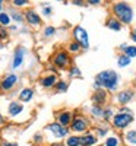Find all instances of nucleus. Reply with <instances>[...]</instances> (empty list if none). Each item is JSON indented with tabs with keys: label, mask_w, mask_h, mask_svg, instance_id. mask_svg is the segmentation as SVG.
<instances>
[{
	"label": "nucleus",
	"mask_w": 136,
	"mask_h": 146,
	"mask_svg": "<svg viewBox=\"0 0 136 146\" xmlns=\"http://www.w3.org/2000/svg\"><path fill=\"white\" fill-rule=\"evenodd\" d=\"M19 82V78L15 75V73H10V75H7V76H5L3 78V80L0 82V89L2 91H12L15 88V85Z\"/></svg>",
	"instance_id": "obj_9"
},
{
	"label": "nucleus",
	"mask_w": 136,
	"mask_h": 146,
	"mask_svg": "<svg viewBox=\"0 0 136 146\" xmlns=\"http://www.w3.org/2000/svg\"><path fill=\"white\" fill-rule=\"evenodd\" d=\"M53 63H54V66L59 67V69H66V67H69V66H70V56H69V53L65 51V50L57 51V53L54 54V57H53Z\"/></svg>",
	"instance_id": "obj_6"
},
{
	"label": "nucleus",
	"mask_w": 136,
	"mask_h": 146,
	"mask_svg": "<svg viewBox=\"0 0 136 146\" xmlns=\"http://www.w3.org/2000/svg\"><path fill=\"white\" fill-rule=\"evenodd\" d=\"M113 117H114V111H113V108H111V107L104 108V117H103V120L108 121V120H113Z\"/></svg>",
	"instance_id": "obj_28"
},
{
	"label": "nucleus",
	"mask_w": 136,
	"mask_h": 146,
	"mask_svg": "<svg viewBox=\"0 0 136 146\" xmlns=\"http://www.w3.org/2000/svg\"><path fill=\"white\" fill-rule=\"evenodd\" d=\"M107 131H108L107 127H97V136L98 137H104L107 135Z\"/></svg>",
	"instance_id": "obj_33"
},
{
	"label": "nucleus",
	"mask_w": 136,
	"mask_h": 146,
	"mask_svg": "<svg viewBox=\"0 0 136 146\" xmlns=\"http://www.w3.org/2000/svg\"><path fill=\"white\" fill-rule=\"evenodd\" d=\"M130 62H132V58L130 57H127L126 54H119V57H117V64L120 66V67H127L129 64H130Z\"/></svg>",
	"instance_id": "obj_21"
},
{
	"label": "nucleus",
	"mask_w": 136,
	"mask_h": 146,
	"mask_svg": "<svg viewBox=\"0 0 136 146\" xmlns=\"http://www.w3.org/2000/svg\"><path fill=\"white\" fill-rule=\"evenodd\" d=\"M86 2H88L89 5H94V6H97V5H100L103 0H86Z\"/></svg>",
	"instance_id": "obj_37"
},
{
	"label": "nucleus",
	"mask_w": 136,
	"mask_h": 146,
	"mask_svg": "<svg viewBox=\"0 0 136 146\" xmlns=\"http://www.w3.org/2000/svg\"><path fill=\"white\" fill-rule=\"evenodd\" d=\"M9 15H10L12 19H13L15 22H18V23L23 22V19H25V15H22L21 12H18L15 9H9Z\"/></svg>",
	"instance_id": "obj_23"
},
{
	"label": "nucleus",
	"mask_w": 136,
	"mask_h": 146,
	"mask_svg": "<svg viewBox=\"0 0 136 146\" xmlns=\"http://www.w3.org/2000/svg\"><path fill=\"white\" fill-rule=\"evenodd\" d=\"M135 82H136V76H135Z\"/></svg>",
	"instance_id": "obj_47"
},
{
	"label": "nucleus",
	"mask_w": 136,
	"mask_h": 146,
	"mask_svg": "<svg viewBox=\"0 0 136 146\" xmlns=\"http://www.w3.org/2000/svg\"><path fill=\"white\" fill-rule=\"evenodd\" d=\"M57 82H59V79H57V76H56V73H53V75H48V76L41 78L40 85H41L43 88H45V89H50V88H54V86H56Z\"/></svg>",
	"instance_id": "obj_15"
},
{
	"label": "nucleus",
	"mask_w": 136,
	"mask_h": 146,
	"mask_svg": "<svg viewBox=\"0 0 136 146\" xmlns=\"http://www.w3.org/2000/svg\"><path fill=\"white\" fill-rule=\"evenodd\" d=\"M2 48H3V44H2V42H0V50H2Z\"/></svg>",
	"instance_id": "obj_45"
},
{
	"label": "nucleus",
	"mask_w": 136,
	"mask_h": 146,
	"mask_svg": "<svg viewBox=\"0 0 136 146\" xmlns=\"http://www.w3.org/2000/svg\"><path fill=\"white\" fill-rule=\"evenodd\" d=\"M66 146H81V136L72 135L66 139Z\"/></svg>",
	"instance_id": "obj_25"
},
{
	"label": "nucleus",
	"mask_w": 136,
	"mask_h": 146,
	"mask_svg": "<svg viewBox=\"0 0 136 146\" xmlns=\"http://www.w3.org/2000/svg\"><path fill=\"white\" fill-rule=\"evenodd\" d=\"M56 117H57V123H60L61 126H65V127H69L72 124V120H73V117H75V114L65 110V111L57 113Z\"/></svg>",
	"instance_id": "obj_10"
},
{
	"label": "nucleus",
	"mask_w": 136,
	"mask_h": 146,
	"mask_svg": "<svg viewBox=\"0 0 136 146\" xmlns=\"http://www.w3.org/2000/svg\"><path fill=\"white\" fill-rule=\"evenodd\" d=\"M44 140V137H43V135H40V133H37V135L34 136V143H41Z\"/></svg>",
	"instance_id": "obj_36"
},
{
	"label": "nucleus",
	"mask_w": 136,
	"mask_h": 146,
	"mask_svg": "<svg viewBox=\"0 0 136 146\" xmlns=\"http://www.w3.org/2000/svg\"><path fill=\"white\" fill-rule=\"evenodd\" d=\"M7 111H9V115H10V117H16V115H19V114L23 111V105H22L19 101H12V102L9 104Z\"/></svg>",
	"instance_id": "obj_16"
},
{
	"label": "nucleus",
	"mask_w": 136,
	"mask_h": 146,
	"mask_svg": "<svg viewBox=\"0 0 136 146\" xmlns=\"http://www.w3.org/2000/svg\"><path fill=\"white\" fill-rule=\"evenodd\" d=\"M133 123V114L127 107H121L113 117V126L117 130H125Z\"/></svg>",
	"instance_id": "obj_2"
},
{
	"label": "nucleus",
	"mask_w": 136,
	"mask_h": 146,
	"mask_svg": "<svg viewBox=\"0 0 136 146\" xmlns=\"http://www.w3.org/2000/svg\"><path fill=\"white\" fill-rule=\"evenodd\" d=\"M110 2H114V0H110Z\"/></svg>",
	"instance_id": "obj_48"
},
{
	"label": "nucleus",
	"mask_w": 136,
	"mask_h": 146,
	"mask_svg": "<svg viewBox=\"0 0 136 146\" xmlns=\"http://www.w3.org/2000/svg\"><path fill=\"white\" fill-rule=\"evenodd\" d=\"M69 73H70V76H73V78H81V76H82L79 67H76V66H72V67L69 69Z\"/></svg>",
	"instance_id": "obj_30"
},
{
	"label": "nucleus",
	"mask_w": 136,
	"mask_h": 146,
	"mask_svg": "<svg viewBox=\"0 0 136 146\" xmlns=\"http://www.w3.org/2000/svg\"><path fill=\"white\" fill-rule=\"evenodd\" d=\"M54 34H56V28L54 27H47L44 29V36L45 38H50V36H53Z\"/></svg>",
	"instance_id": "obj_31"
},
{
	"label": "nucleus",
	"mask_w": 136,
	"mask_h": 146,
	"mask_svg": "<svg viewBox=\"0 0 136 146\" xmlns=\"http://www.w3.org/2000/svg\"><path fill=\"white\" fill-rule=\"evenodd\" d=\"M45 131H48L54 139H61V137H66L69 135V127L61 126L60 123H51L45 127Z\"/></svg>",
	"instance_id": "obj_5"
},
{
	"label": "nucleus",
	"mask_w": 136,
	"mask_h": 146,
	"mask_svg": "<svg viewBox=\"0 0 136 146\" xmlns=\"http://www.w3.org/2000/svg\"><path fill=\"white\" fill-rule=\"evenodd\" d=\"M108 100V95H107V91L105 89H97L92 95V102L94 105H104Z\"/></svg>",
	"instance_id": "obj_12"
},
{
	"label": "nucleus",
	"mask_w": 136,
	"mask_h": 146,
	"mask_svg": "<svg viewBox=\"0 0 136 146\" xmlns=\"http://www.w3.org/2000/svg\"><path fill=\"white\" fill-rule=\"evenodd\" d=\"M34 96V89L31 88H23L21 92H19V101L21 102H29Z\"/></svg>",
	"instance_id": "obj_17"
},
{
	"label": "nucleus",
	"mask_w": 136,
	"mask_h": 146,
	"mask_svg": "<svg viewBox=\"0 0 136 146\" xmlns=\"http://www.w3.org/2000/svg\"><path fill=\"white\" fill-rule=\"evenodd\" d=\"M3 123H5V118H3L2 114H0V124H3Z\"/></svg>",
	"instance_id": "obj_43"
},
{
	"label": "nucleus",
	"mask_w": 136,
	"mask_h": 146,
	"mask_svg": "<svg viewBox=\"0 0 136 146\" xmlns=\"http://www.w3.org/2000/svg\"><path fill=\"white\" fill-rule=\"evenodd\" d=\"M2 146H18V143H15V142H2Z\"/></svg>",
	"instance_id": "obj_38"
},
{
	"label": "nucleus",
	"mask_w": 136,
	"mask_h": 146,
	"mask_svg": "<svg viewBox=\"0 0 136 146\" xmlns=\"http://www.w3.org/2000/svg\"><path fill=\"white\" fill-rule=\"evenodd\" d=\"M104 146H121V140L119 136L113 135V136H108L104 142Z\"/></svg>",
	"instance_id": "obj_19"
},
{
	"label": "nucleus",
	"mask_w": 136,
	"mask_h": 146,
	"mask_svg": "<svg viewBox=\"0 0 136 146\" xmlns=\"http://www.w3.org/2000/svg\"><path fill=\"white\" fill-rule=\"evenodd\" d=\"M73 36H75V40L82 45V48H89L88 32H86L82 27H76L75 29H73Z\"/></svg>",
	"instance_id": "obj_7"
},
{
	"label": "nucleus",
	"mask_w": 136,
	"mask_h": 146,
	"mask_svg": "<svg viewBox=\"0 0 136 146\" xmlns=\"http://www.w3.org/2000/svg\"><path fill=\"white\" fill-rule=\"evenodd\" d=\"M113 12L114 15L117 16V19L121 22V23H132V19H133V10L132 7L126 3V2H119L113 6Z\"/></svg>",
	"instance_id": "obj_3"
},
{
	"label": "nucleus",
	"mask_w": 136,
	"mask_h": 146,
	"mask_svg": "<svg viewBox=\"0 0 136 146\" xmlns=\"http://www.w3.org/2000/svg\"><path fill=\"white\" fill-rule=\"evenodd\" d=\"M98 142V136L91 131H86L81 136V146H94Z\"/></svg>",
	"instance_id": "obj_13"
},
{
	"label": "nucleus",
	"mask_w": 136,
	"mask_h": 146,
	"mask_svg": "<svg viewBox=\"0 0 136 146\" xmlns=\"http://www.w3.org/2000/svg\"><path fill=\"white\" fill-rule=\"evenodd\" d=\"M10 22H12V18L7 12H0V25L6 28L10 25Z\"/></svg>",
	"instance_id": "obj_24"
},
{
	"label": "nucleus",
	"mask_w": 136,
	"mask_h": 146,
	"mask_svg": "<svg viewBox=\"0 0 136 146\" xmlns=\"http://www.w3.org/2000/svg\"><path fill=\"white\" fill-rule=\"evenodd\" d=\"M13 6H16V7H21V6H27L28 3H29V0H13Z\"/></svg>",
	"instance_id": "obj_34"
},
{
	"label": "nucleus",
	"mask_w": 136,
	"mask_h": 146,
	"mask_svg": "<svg viewBox=\"0 0 136 146\" xmlns=\"http://www.w3.org/2000/svg\"><path fill=\"white\" fill-rule=\"evenodd\" d=\"M2 9H3V0H0V12H2Z\"/></svg>",
	"instance_id": "obj_44"
},
{
	"label": "nucleus",
	"mask_w": 136,
	"mask_h": 146,
	"mask_svg": "<svg viewBox=\"0 0 136 146\" xmlns=\"http://www.w3.org/2000/svg\"><path fill=\"white\" fill-rule=\"evenodd\" d=\"M25 54H27V50L25 47H18L15 53H13V58H12V69L13 70H18L22 64H23V60H25Z\"/></svg>",
	"instance_id": "obj_8"
},
{
	"label": "nucleus",
	"mask_w": 136,
	"mask_h": 146,
	"mask_svg": "<svg viewBox=\"0 0 136 146\" xmlns=\"http://www.w3.org/2000/svg\"><path fill=\"white\" fill-rule=\"evenodd\" d=\"M81 48H82V45H81L78 41H73V42L69 44V51H70V53H79Z\"/></svg>",
	"instance_id": "obj_29"
},
{
	"label": "nucleus",
	"mask_w": 136,
	"mask_h": 146,
	"mask_svg": "<svg viewBox=\"0 0 136 146\" xmlns=\"http://www.w3.org/2000/svg\"><path fill=\"white\" fill-rule=\"evenodd\" d=\"M91 114L95 117V118H103L104 117V108L101 105H92L91 107Z\"/></svg>",
	"instance_id": "obj_22"
},
{
	"label": "nucleus",
	"mask_w": 136,
	"mask_h": 146,
	"mask_svg": "<svg viewBox=\"0 0 136 146\" xmlns=\"http://www.w3.org/2000/svg\"><path fill=\"white\" fill-rule=\"evenodd\" d=\"M25 19H27V22L29 23V25H32V27H38L40 23H41L40 15L37 13L35 10H32V9H29V10L25 12Z\"/></svg>",
	"instance_id": "obj_14"
},
{
	"label": "nucleus",
	"mask_w": 136,
	"mask_h": 146,
	"mask_svg": "<svg viewBox=\"0 0 136 146\" xmlns=\"http://www.w3.org/2000/svg\"><path fill=\"white\" fill-rule=\"evenodd\" d=\"M57 2H63V0H57Z\"/></svg>",
	"instance_id": "obj_46"
},
{
	"label": "nucleus",
	"mask_w": 136,
	"mask_h": 146,
	"mask_svg": "<svg viewBox=\"0 0 136 146\" xmlns=\"http://www.w3.org/2000/svg\"><path fill=\"white\" fill-rule=\"evenodd\" d=\"M126 47H127V44H121V45L119 47V50H120L121 53H125V50H126Z\"/></svg>",
	"instance_id": "obj_40"
},
{
	"label": "nucleus",
	"mask_w": 136,
	"mask_h": 146,
	"mask_svg": "<svg viewBox=\"0 0 136 146\" xmlns=\"http://www.w3.org/2000/svg\"><path fill=\"white\" fill-rule=\"evenodd\" d=\"M53 13V9H51V6H48V5H43V15H45V16H50Z\"/></svg>",
	"instance_id": "obj_32"
},
{
	"label": "nucleus",
	"mask_w": 136,
	"mask_h": 146,
	"mask_svg": "<svg viewBox=\"0 0 136 146\" xmlns=\"http://www.w3.org/2000/svg\"><path fill=\"white\" fill-rule=\"evenodd\" d=\"M50 146H63V143H60V142H54V143H50Z\"/></svg>",
	"instance_id": "obj_42"
},
{
	"label": "nucleus",
	"mask_w": 136,
	"mask_h": 146,
	"mask_svg": "<svg viewBox=\"0 0 136 146\" xmlns=\"http://www.w3.org/2000/svg\"><path fill=\"white\" fill-rule=\"evenodd\" d=\"M125 142L130 146H136V130H129L125 135Z\"/></svg>",
	"instance_id": "obj_18"
},
{
	"label": "nucleus",
	"mask_w": 136,
	"mask_h": 146,
	"mask_svg": "<svg viewBox=\"0 0 136 146\" xmlns=\"http://www.w3.org/2000/svg\"><path fill=\"white\" fill-rule=\"evenodd\" d=\"M89 129V120L83 117V115H75L72 120V124H70V130L75 131V133H86Z\"/></svg>",
	"instance_id": "obj_4"
},
{
	"label": "nucleus",
	"mask_w": 136,
	"mask_h": 146,
	"mask_svg": "<svg viewBox=\"0 0 136 146\" xmlns=\"http://www.w3.org/2000/svg\"><path fill=\"white\" fill-rule=\"evenodd\" d=\"M6 38H7V29L0 25V40H6Z\"/></svg>",
	"instance_id": "obj_35"
},
{
	"label": "nucleus",
	"mask_w": 136,
	"mask_h": 146,
	"mask_svg": "<svg viewBox=\"0 0 136 146\" xmlns=\"http://www.w3.org/2000/svg\"><path fill=\"white\" fill-rule=\"evenodd\" d=\"M56 91L59 92V94H63V92H66L67 91V88H69V83L66 82V80H59L57 83H56Z\"/></svg>",
	"instance_id": "obj_26"
},
{
	"label": "nucleus",
	"mask_w": 136,
	"mask_h": 146,
	"mask_svg": "<svg viewBox=\"0 0 136 146\" xmlns=\"http://www.w3.org/2000/svg\"><path fill=\"white\" fill-rule=\"evenodd\" d=\"M130 38H132V40H133V41L136 42V31H133V32H132V35H130Z\"/></svg>",
	"instance_id": "obj_41"
},
{
	"label": "nucleus",
	"mask_w": 136,
	"mask_h": 146,
	"mask_svg": "<svg viewBox=\"0 0 136 146\" xmlns=\"http://www.w3.org/2000/svg\"><path fill=\"white\" fill-rule=\"evenodd\" d=\"M107 27L110 29H113V31H120L121 29V22L119 19H116V18H110L107 21Z\"/></svg>",
	"instance_id": "obj_20"
},
{
	"label": "nucleus",
	"mask_w": 136,
	"mask_h": 146,
	"mask_svg": "<svg viewBox=\"0 0 136 146\" xmlns=\"http://www.w3.org/2000/svg\"><path fill=\"white\" fill-rule=\"evenodd\" d=\"M133 98H135V92L132 89H123L117 94V102L121 104V105L129 104Z\"/></svg>",
	"instance_id": "obj_11"
},
{
	"label": "nucleus",
	"mask_w": 136,
	"mask_h": 146,
	"mask_svg": "<svg viewBox=\"0 0 136 146\" xmlns=\"http://www.w3.org/2000/svg\"><path fill=\"white\" fill-rule=\"evenodd\" d=\"M119 80H120V78L117 75V72L103 70L97 75L95 82H94V88H95V91L97 89H105L108 92H113L119 86Z\"/></svg>",
	"instance_id": "obj_1"
},
{
	"label": "nucleus",
	"mask_w": 136,
	"mask_h": 146,
	"mask_svg": "<svg viewBox=\"0 0 136 146\" xmlns=\"http://www.w3.org/2000/svg\"><path fill=\"white\" fill-rule=\"evenodd\" d=\"M72 3H73V5H79V6H83V5H85V3L82 2V0H73Z\"/></svg>",
	"instance_id": "obj_39"
},
{
	"label": "nucleus",
	"mask_w": 136,
	"mask_h": 146,
	"mask_svg": "<svg viewBox=\"0 0 136 146\" xmlns=\"http://www.w3.org/2000/svg\"><path fill=\"white\" fill-rule=\"evenodd\" d=\"M123 54H126V56L130 57V58H135V57H136V45H127Z\"/></svg>",
	"instance_id": "obj_27"
}]
</instances>
